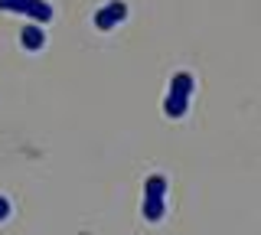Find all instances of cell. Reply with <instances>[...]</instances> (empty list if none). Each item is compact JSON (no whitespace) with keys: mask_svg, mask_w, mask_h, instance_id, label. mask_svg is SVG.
<instances>
[{"mask_svg":"<svg viewBox=\"0 0 261 235\" xmlns=\"http://www.w3.org/2000/svg\"><path fill=\"white\" fill-rule=\"evenodd\" d=\"M127 20V4H121V0H111V4H105L101 10L95 13V30H114L118 23Z\"/></svg>","mask_w":261,"mask_h":235,"instance_id":"obj_4","label":"cell"},{"mask_svg":"<svg viewBox=\"0 0 261 235\" xmlns=\"http://www.w3.org/2000/svg\"><path fill=\"white\" fill-rule=\"evenodd\" d=\"M7 216H10V199H7V196H0V222H4Z\"/></svg>","mask_w":261,"mask_h":235,"instance_id":"obj_6","label":"cell"},{"mask_svg":"<svg viewBox=\"0 0 261 235\" xmlns=\"http://www.w3.org/2000/svg\"><path fill=\"white\" fill-rule=\"evenodd\" d=\"M196 92V79L190 72H176L173 79H170V92H167V101H163V115L167 118H183L186 111H190V98Z\"/></svg>","mask_w":261,"mask_h":235,"instance_id":"obj_1","label":"cell"},{"mask_svg":"<svg viewBox=\"0 0 261 235\" xmlns=\"http://www.w3.org/2000/svg\"><path fill=\"white\" fill-rule=\"evenodd\" d=\"M167 213V176H147L144 183V219L147 222H160Z\"/></svg>","mask_w":261,"mask_h":235,"instance_id":"obj_2","label":"cell"},{"mask_svg":"<svg viewBox=\"0 0 261 235\" xmlns=\"http://www.w3.org/2000/svg\"><path fill=\"white\" fill-rule=\"evenodd\" d=\"M0 10L30 17L33 23H49L53 20V7H49L46 0H0Z\"/></svg>","mask_w":261,"mask_h":235,"instance_id":"obj_3","label":"cell"},{"mask_svg":"<svg viewBox=\"0 0 261 235\" xmlns=\"http://www.w3.org/2000/svg\"><path fill=\"white\" fill-rule=\"evenodd\" d=\"M20 43H23V49H30V53H39L46 46V33H43V27L39 23H30V27H23V33H20Z\"/></svg>","mask_w":261,"mask_h":235,"instance_id":"obj_5","label":"cell"}]
</instances>
